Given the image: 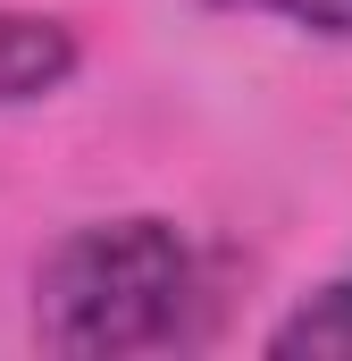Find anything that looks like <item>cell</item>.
<instances>
[{
  "instance_id": "obj_1",
  "label": "cell",
  "mask_w": 352,
  "mask_h": 361,
  "mask_svg": "<svg viewBox=\"0 0 352 361\" xmlns=\"http://www.w3.org/2000/svg\"><path fill=\"white\" fill-rule=\"evenodd\" d=\"M193 244L176 219H92L34 269V336L68 361H118L168 345L193 311Z\"/></svg>"
},
{
  "instance_id": "obj_2",
  "label": "cell",
  "mask_w": 352,
  "mask_h": 361,
  "mask_svg": "<svg viewBox=\"0 0 352 361\" xmlns=\"http://www.w3.org/2000/svg\"><path fill=\"white\" fill-rule=\"evenodd\" d=\"M76 68H84L76 25H59V17H42V8H0V109L51 101Z\"/></svg>"
},
{
  "instance_id": "obj_3",
  "label": "cell",
  "mask_w": 352,
  "mask_h": 361,
  "mask_svg": "<svg viewBox=\"0 0 352 361\" xmlns=\"http://www.w3.org/2000/svg\"><path fill=\"white\" fill-rule=\"evenodd\" d=\"M268 353L277 361H302V353H352V269L310 286L277 328H268Z\"/></svg>"
},
{
  "instance_id": "obj_4",
  "label": "cell",
  "mask_w": 352,
  "mask_h": 361,
  "mask_svg": "<svg viewBox=\"0 0 352 361\" xmlns=\"http://www.w3.org/2000/svg\"><path fill=\"white\" fill-rule=\"evenodd\" d=\"M227 17H268V25H294V34H319V42H352V0H210Z\"/></svg>"
}]
</instances>
